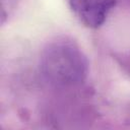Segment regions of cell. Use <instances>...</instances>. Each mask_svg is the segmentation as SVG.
I'll return each mask as SVG.
<instances>
[{
    "label": "cell",
    "instance_id": "6da1fadb",
    "mask_svg": "<svg viewBox=\"0 0 130 130\" xmlns=\"http://www.w3.org/2000/svg\"><path fill=\"white\" fill-rule=\"evenodd\" d=\"M41 71L45 79L55 86H74L85 79L88 63L83 52L74 43L58 40L44 50Z\"/></svg>",
    "mask_w": 130,
    "mask_h": 130
},
{
    "label": "cell",
    "instance_id": "7a4b0ae2",
    "mask_svg": "<svg viewBox=\"0 0 130 130\" xmlns=\"http://www.w3.org/2000/svg\"><path fill=\"white\" fill-rule=\"evenodd\" d=\"M76 17L87 27L98 28L107 19L116 0H69Z\"/></svg>",
    "mask_w": 130,
    "mask_h": 130
}]
</instances>
